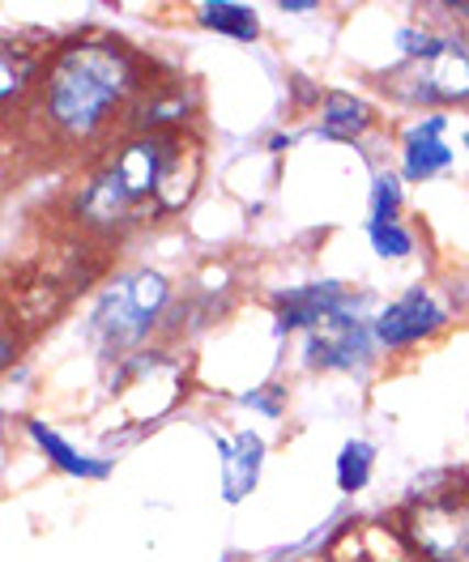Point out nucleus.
Masks as SVG:
<instances>
[{
    "label": "nucleus",
    "instance_id": "nucleus-15",
    "mask_svg": "<svg viewBox=\"0 0 469 562\" xmlns=\"http://www.w3.org/2000/svg\"><path fill=\"white\" fill-rule=\"evenodd\" d=\"M398 205H401L398 179L376 176V188H371V222H398Z\"/></svg>",
    "mask_w": 469,
    "mask_h": 562
},
{
    "label": "nucleus",
    "instance_id": "nucleus-10",
    "mask_svg": "<svg viewBox=\"0 0 469 562\" xmlns=\"http://www.w3.org/2000/svg\"><path fill=\"white\" fill-rule=\"evenodd\" d=\"M256 469H260V439L253 430H244L235 443H222V494L231 503H239L256 486Z\"/></svg>",
    "mask_w": 469,
    "mask_h": 562
},
{
    "label": "nucleus",
    "instance_id": "nucleus-1",
    "mask_svg": "<svg viewBox=\"0 0 469 562\" xmlns=\"http://www.w3.org/2000/svg\"><path fill=\"white\" fill-rule=\"evenodd\" d=\"M163 72L120 38H77L35 72V86L9 106V140L31 145L47 162L108 158L111 137H129L133 106Z\"/></svg>",
    "mask_w": 469,
    "mask_h": 562
},
{
    "label": "nucleus",
    "instance_id": "nucleus-18",
    "mask_svg": "<svg viewBox=\"0 0 469 562\" xmlns=\"http://www.w3.org/2000/svg\"><path fill=\"white\" fill-rule=\"evenodd\" d=\"M453 9H457V13H466V18H469V0H466V4H453Z\"/></svg>",
    "mask_w": 469,
    "mask_h": 562
},
{
    "label": "nucleus",
    "instance_id": "nucleus-12",
    "mask_svg": "<svg viewBox=\"0 0 469 562\" xmlns=\"http://www.w3.org/2000/svg\"><path fill=\"white\" fill-rule=\"evenodd\" d=\"M201 22L217 31V35L226 38H239V43H248L256 38V13L248 4H231V0H205L201 4Z\"/></svg>",
    "mask_w": 469,
    "mask_h": 562
},
{
    "label": "nucleus",
    "instance_id": "nucleus-13",
    "mask_svg": "<svg viewBox=\"0 0 469 562\" xmlns=\"http://www.w3.org/2000/svg\"><path fill=\"white\" fill-rule=\"evenodd\" d=\"M31 435H35L38 443H43V452L56 460L65 473H77V477H103L108 473V464H99V460H86V457H77L69 443L60 439V435H52L43 422H31Z\"/></svg>",
    "mask_w": 469,
    "mask_h": 562
},
{
    "label": "nucleus",
    "instance_id": "nucleus-14",
    "mask_svg": "<svg viewBox=\"0 0 469 562\" xmlns=\"http://www.w3.org/2000/svg\"><path fill=\"white\" fill-rule=\"evenodd\" d=\"M371 473V443H346L337 457V482L342 491H362Z\"/></svg>",
    "mask_w": 469,
    "mask_h": 562
},
{
    "label": "nucleus",
    "instance_id": "nucleus-11",
    "mask_svg": "<svg viewBox=\"0 0 469 562\" xmlns=\"http://www.w3.org/2000/svg\"><path fill=\"white\" fill-rule=\"evenodd\" d=\"M371 124V111L367 103L350 99V94H328L325 115H321V133L328 140H355Z\"/></svg>",
    "mask_w": 469,
    "mask_h": 562
},
{
    "label": "nucleus",
    "instance_id": "nucleus-16",
    "mask_svg": "<svg viewBox=\"0 0 469 562\" xmlns=\"http://www.w3.org/2000/svg\"><path fill=\"white\" fill-rule=\"evenodd\" d=\"M371 244L380 256H410L414 239H410V231H401L398 222H371Z\"/></svg>",
    "mask_w": 469,
    "mask_h": 562
},
{
    "label": "nucleus",
    "instance_id": "nucleus-5",
    "mask_svg": "<svg viewBox=\"0 0 469 562\" xmlns=\"http://www.w3.org/2000/svg\"><path fill=\"white\" fill-rule=\"evenodd\" d=\"M371 358L367 350V328L350 312H337L328 316L321 328H312V341H308V367H321V371H355Z\"/></svg>",
    "mask_w": 469,
    "mask_h": 562
},
{
    "label": "nucleus",
    "instance_id": "nucleus-19",
    "mask_svg": "<svg viewBox=\"0 0 469 562\" xmlns=\"http://www.w3.org/2000/svg\"><path fill=\"white\" fill-rule=\"evenodd\" d=\"M380 562H410V559H380Z\"/></svg>",
    "mask_w": 469,
    "mask_h": 562
},
{
    "label": "nucleus",
    "instance_id": "nucleus-3",
    "mask_svg": "<svg viewBox=\"0 0 469 562\" xmlns=\"http://www.w3.org/2000/svg\"><path fill=\"white\" fill-rule=\"evenodd\" d=\"M167 307V278L163 273H133L120 278L94 307V333L108 350H133Z\"/></svg>",
    "mask_w": 469,
    "mask_h": 562
},
{
    "label": "nucleus",
    "instance_id": "nucleus-6",
    "mask_svg": "<svg viewBox=\"0 0 469 562\" xmlns=\"http://www.w3.org/2000/svg\"><path fill=\"white\" fill-rule=\"evenodd\" d=\"M346 285L342 281H312V285H294L287 294L273 299L278 312V328L294 333V328H321L328 316L346 312Z\"/></svg>",
    "mask_w": 469,
    "mask_h": 562
},
{
    "label": "nucleus",
    "instance_id": "nucleus-9",
    "mask_svg": "<svg viewBox=\"0 0 469 562\" xmlns=\"http://www.w3.org/2000/svg\"><path fill=\"white\" fill-rule=\"evenodd\" d=\"M439 128H444V115H432L427 124H418L405 137V176L410 179H432L439 171H448L453 149L439 140Z\"/></svg>",
    "mask_w": 469,
    "mask_h": 562
},
{
    "label": "nucleus",
    "instance_id": "nucleus-2",
    "mask_svg": "<svg viewBox=\"0 0 469 562\" xmlns=\"http://www.w3.org/2000/svg\"><path fill=\"white\" fill-rule=\"evenodd\" d=\"M201 162L205 145L188 124L124 137L81 183V192L72 196V213L81 226L103 235L171 217L188 210L201 183Z\"/></svg>",
    "mask_w": 469,
    "mask_h": 562
},
{
    "label": "nucleus",
    "instance_id": "nucleus-17",
    "mask_svg": "<svg viewBox=\"0 0 469 562\" xmlns=\"http://www.w3.org/2000/svg\"><path fill=\"white\" fill-rule=\"evenodd\" d=\"M278 396H282V387H265V392H253V396H248V405H260L269 418H278V409H282Z\"/></svg>",
    "mask_w": 469,
    "mask_h": 562
},
{
    "label": "nucleus",
    "instance_id": "nucleus-7",
    "mask_svg": "<svg viewBox=\"0 0 469 562\" xmlns=\"http://www.w3.org/2000/svg\"><path fill=\"white\" fill-rule=\"evenodd\" d=\"M444 324V312L435 307L423 290H410L405 299H398L393 307H384L376 319V337L384 346H410V341H423L427 333H435Z\"/></svg>",
    "mask_w": 469,
    "mask_h": 562
},
{
    "label": "nucleus",
    "instance_id": "nucleus-4",
    "mask_svg": "<svg viewBox=\"0 0 469 562\" xmlns=\"http://www.w3.org/2000/svg\"><path fill=\"white\" fill-rule=\"evenodd\" d=\"M410 532L427 562H469V494L427 498L410 512Z\"/></svg>",
    "mask_w": 469,
    "mask_h": 562
},
{
    "label": "nucleus",
    "instance_id": "nucleus-20",
    "mask_svg": "<svg viewBox=\"0 0 469 562\" xmlns=\"http://www.w3.org/2000/svg\"><path fill=\"white\" fill-rule=\"evenodd\" d=\"M466 140H469V137H466Z\"/></svg>",
    "mask_w": 469,
    "mask_h": 562
},
{
    "label": "nucleus",
    "instance_id": "nucleus-8",
    "mask_svg": "<svg viewBox=\"0 0 469 562\" xmlns=\"http://www.w3.org/2000/svg\"><path fill=\"white\" fill-rule=\"evenodd\" d=\"M418 94H423V99H439V103L469 99V52L453 47V43H444L432 60H423Z\"/></svg>",
    "mask_w": 469,
    "mask_h": 562
}]
</instances>
